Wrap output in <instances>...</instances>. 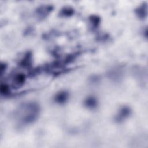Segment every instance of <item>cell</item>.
<instances>
[{
	"mask_svg": "<svg viewBox=\"0 0 148 148\" xmlns=\"http://www.w3.org/2000/svg\"><path fill=\"white\" fill-rule=\"evenodd\" d=\"M18 112L20 121L24 124H30L37 119L39 112V107L35 102H29L24 105Z\"/></svg>",
	"mask_w": 148,
	"mask_h": 148,
	"instance_id": "6da1fadb",
	"label": "cell"
},
{
	"mask_svg": "<svg viewBox=\"0 0 148 148\" xmlns=\"http://www.w3.org/2000/svg\"><path fill=\"white\" fill-rule=\"evenodd\" d=\"M130 114V109L127 106H124L121 108L120 110L117 117L116 120L119 121H121L124 119H125L127 117L129 116Z\"/></svg>",
	"mask_w": 148,
	"mask_h": 148,
	"instance_id": "7a4b0ae2",
	"label": "cell"
},
{
	"mask_svg": "<svg viewBox=\"0 0 148 148\" xmlns=\"http://www.w3.org/2000/svg\"><path fill=\"white\" fill-rule=\"evenodd\" d=\"M52 6H43L37 9V14L40 18H45L51 11Z\"/></svg>",
	"mask_w": 148,
	"mask_h": 148,
	"instance_id": "3957f363",
	"label": "cell"
},
{
	"mask_svg": "<svg viewBox=\"0 0 148 148\" xmlns=\"http://www.w3.org/2000/svg\"><path fill=\"white\" fill-rule=\"evenodd\" d=\"M68 98V94L66 91H62L57 93L54 98V100L57 103H63L66 101Z\"/></svg>",
	"mask_w": 148,
	"mask_h": 148,
	"instance_id": "277c9868",
	"label": "cell"
},
{
	"mask_svg": "<svg viewBox=\"0 0 148 148\" xmlns=\"http://www.w3.org/2000/svg\"><path fill=\"white\" fill-rule=\"evenodd\" d=\"M136 13L140 18H145L147 16V5L142 4L136 10Z\"/></svg>",
	"mask_w": 148,
	"mask_h": 148,
	"instance_id": "5b68a950",
	"label": "cell"
},
{
	"mask_svg": "<svg viewBox=\"0 0 148 148\" xmlns=\"http://www.w3.org/2000/svg\"><path fill=\"white\" fill-rule=\"evenodd\" d=\"M25 77L24 75H23L22 73H18L14 76L13 82H14V84L16 86L19 87L23 84V83H24V81H25Z\"/></svg>",
	"mask_w": 148,
	"mask_h": 148,
	"instance_id": "8992f818",
	"label": "cell"
},
{
	"mask_svg": "<svg viewBox=\"0 0 148 148\" xmlns=\"http://www.w3.org/2000/svg\"><path fill=\"white\" fill-rule=\"evenodd\" d=\"M84 104L87 108L92 109L97 106V101L95 98L93 97H89L86 99L84 102Z\"/></svg>",
	"mask_w": 148,
	"mask_h": 148,
	"instance_id": "52a82bcc",
	"label": "cell"
},
{
	"mask_svg": "<svg viewBox=\"0 0 148 148\" xmlns=\"http://www.w3.org/2000/svg\"><path fill=\"white\" fill-rule=\"evenodd\" d=\"M74 13L73 9L69 7H65L60 12V15L63 17H69L72 16Z\"/></svg>",
	"mask_w": 148,
	"mask_h": 148,
	"instance_id": "ba28073f",
	"label": "cell"
},
{
	"mask_svg": "<svg viewBox=\"0 0 148 148\" xmlns=\"http://www.w3.org/2000/svg\"><path fill=\"white\" fill-rule=\"evenodd\" d=\"M0 91H1V94L3 95H7L10 92L9 88L8 86L6 84H1Z\"/></svg>",
	"mask_w": 148,
	"mask_h": 148,
	"instance_id": "9c48e42d",
	"label": "cell"
},
{
	"mask_svg": "<svg viewBox=\"0 0 148 148\" xmlns=\"http://www.w3.org/2000/svg\"><path fill=\"white\" fill-rule=\"evenodd\" d=\"M99 21H100V20L97 16H92L90 18V22L92 25V26L94 27H96L97 26H98V24L99 23Z\"/></svg>",
	"mask_w": 148,
	"mask_h": 148,
	"instance_id": "30bf717a",
	"label": "cell"
}]
</instances>
